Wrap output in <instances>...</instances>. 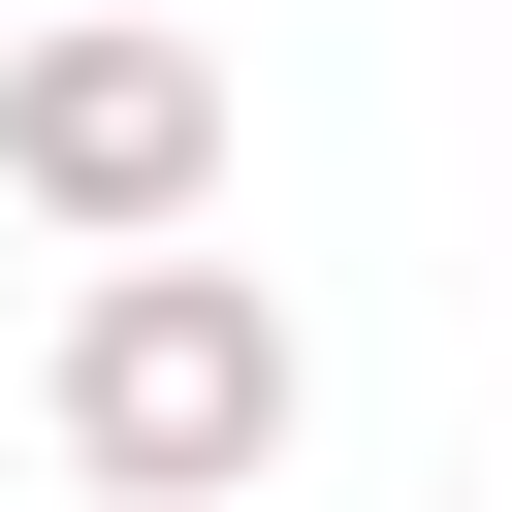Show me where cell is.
Segmentation results:
<instances>
[{"instance_id":"2","label":"cell","mask_w":512,"mask_h":512,"mask_svg":"<svg viewBox=\"0 0 512 512\" xmlns=\"http://www.w3.org/2000/svg\"><path fill=\"white\" fill-rule=\"evenodd\" d=\"M0 192H32L64 256L224 224V64H192L160 0H32V32H0Z\"/></svg>"},{"instance_id":"1","label":"cell","mask_w":512,"mask_h":512,"mask_svg":"<svg viewBox=\"0 0 512 512\" xmlns=\"http://www.w3.org/2000/svg\"><path fill=\"white\" fill-rule=\"evenodd\" d=\"M32 416H64V480H96V512H256V480H288V416H320V352H288V288H256V256H192V224H160V256H96V288H64Z\"/></svg>"}]
</instances>
